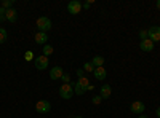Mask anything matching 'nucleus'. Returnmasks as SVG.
Wrapping results in <instances>:
<instances>
[{
	"mask_svg": "<svg viewBox=\"0 0 160 118\" xmlns=\"http://www.w3.org/2000/svg\"><path fill=\"white\" fill-rule=\"evenodd\" d=\"M131 112L133 113H136V115H142L144 110H146V106H144V102L141 101H135V102H131V106H130Z\"/></svg>",
	"mask_w": 160,
	"mask_h": 118,
	"instance_id": "nucleus-6",
	"label": "nucleus"
},
{
	"mask_svg": "<svg viewBox=\"0 0 160 118\" xmlns=\"http://www.w3.org/2000/svg\"><path fill=\"white\" fill-rule=\"evenodd\" d=\"M148 35H149V40H152L154 43L160 42V27L158 26H151L148 29Z\"/></svg>",
	"mask_w": 160,
	"mask_h": 118,
	"instance_id": "nucleus-5",
	"label": "nucleus"
},
{
	"mask_svg": "<svg viewBox=\"0 0 160 118\" xmlns=\"http://www.w3.org/2000/svg\"><path fill=\"white\" fill-rule=\"evenodd\" d=\"M139 37L142 38V40H146V38H149V35H148V31H146V29L139 31Z\"/></svg>",
	"mask_w": 160,
	"mask_h": 118,
	"instance_id": "nucleus-22",
	"label": "nucleus"
},
{
	"mask_svg": "<svg viewBox=\"0 0 160 118\" xmlns=\"http://www.w3.org/2000/svg\"><path fill=\"white\" fill-rule=\"evenodd\" d=\"M93 89H95V86H93V85H91V83H90V86H88V88H87V91H93Z\"/></svg>",
	"mask_w": 160,
	"mask_h": 118,
	"instance_id": "nucleus-27",
	"label": "nucleus"
},
{
	"mask_svg": "<svg viewBox=\"0 0 160 118\" xmlns=\"http://www.w3.org/2000/svg\"><path fill=\"white\" fill-rule=\"evenodd\" d=\"M35 26H37V29H38V32H48L50 29H51V19L50 18H47V16H42V18H38L37 19V22H35Z\"/></svg>",
	"mask_w": 160,
	"mask_h": 118,
	"instance_id": "nucleus-1",
	"label": "nucleus"
},
{
	"mask_svg": "<svg viewBox=\"0 0 160 118\" xmlns=\"http://www.w3.org/2000/svg\"><path fill=\"white\" fill-rule=\"evenodd\" d=\"M155 113H157V116L160 118V107H157V110H155Z\"/></svg>",
	"mask_w": 160,
	"mask_h": 118,
	"instance_id": "nucleus-28",
	"label": "nucleus"
},
{
	"mask_svg": "<svg viewBox=\"0 0 160 118\" xmlns=\"http://www.w3.org/2000/svg\"><path fill=\"white\" fill-rule=\"evenodd\" d=\"M138 118H148V116H146V115H139Z\"/></svg>",
	"mask_w": 160,
	"mask_h": 118,
	"instance_id": "nucleus-30",
	"label": "nucleus"
},
{
	"mask_svg": "<svg viewBox=\"0 0 160 118\" xmlns=\"http://www.w3.org/2000/svg\"><path fill=\"white\" fill-rule=\"evenodd\" d=\"M2 8H5V10L13 8V0H3V2H2Z\"/></svg>",
	"mask_w": 160,
	"mask_h": 118,
	"instance_id": "nucleus-19",
	"label": "nucleus"
},
{
	"mask_svg": "<svg viewBox=\"0 0 160 118\" xmlns=\"http://www.w3.org/2000/svg\"><path fill=\"white\" fill-rule=\"evenodd\" d=\"M64 75V70L59 67V65H56V67H53L50 70V78L53 82H56V80H61V77Z\"/></svg>",
	"mask_w": 160,
	"mask_h": 118,
	"instance_id": "nucleus-8",
	"label": "nucleus"
},
{
	"mask_svg": "<svg viewBox=\"0 0 160 118\" xmlns=\"http://www.w3.org/2000/svg\"><path fill=\"white\" fill-rule=\"evenodd\" d=\"M53 51H55V50H53V46H51V45H45V46H43V50H42V54L48 58L50 54H53Z\"/></svg>",
	"mask_w": 160,
	"mask_h": 118,
	"instance_id": "nucleus-16",
	"label": "nucleus"
},
{
	"mask_svg": "<svg viewBox=\"0 0 160 118\" xmlns=\"http://www.w3.org/2000/svg\"><path fill=\"white\" fill-rule=\"evenodd\" d=\"M91 64L95 65V69H96V67H102L104 58H102V56H95V58H93V61H91Z\"/></svg>",
	"mask_w": 160,
	"mask_h": 118,
	"instance_id": "nucleus-14",
	"label": "nucleus"
},
{
	"mask_svg": "<svg viewBox=\"0 0 160 118\" xmlns=\"http://www.w3.org/2000/svg\"><path fill=\"white\" fill-rule=\"evenodd\" d=\"M5 19L10 21V22H16V19H18V11H16L15 8L7 10V16H5Z\"/></svg>",
	"mask_w": 160,
	"mask_h": 118,
	"instance_id": "nucleus-12",
	"label": "nucleus"
},
{
	"mask_svg": "<svg viewBox=\"0 0 160 118\" xmlns=\"http://www.w3.org/2000/svg\"><path fill=\"white\" fill-rule=\"evenodd\" d=\"M85 72H95V65L91 64V61H88V62H85L83 64V67H82Z\"/></svg>",
	"mask_w": 160,
	"mask_h": 118,
	"instance_id": "nucleus-17",
	"label": "nucleus"
},
{
	"mask_svg": "<svg viewBox=\"0 0 160 118\" xmlns=\"http://www.w3.org/2000/svg\"><path fill=\"white\" fill-rule=\"evenodd\" d=\"M111 94H112V88H111L109 85H102L101 89H99V96H101V99H109Z\"/></svg>",
	"mask_w": 160,
	"mask_h": 118,
	"instance_id": "nucleus-9",
	"label": "nucleus"
},
{
	"mask_svg": "<svg viewBox=\"0 0 160 118\" xmlns=\"http://www.w3.org/2000/svg\"><path fill=\"white\" fill-rule=\"evenodd\" d=\"M101 101H102V99H101V96H95V97H93V101H91V102L95 104V106H99V104H101Z\"/></svg>",
	"mask_w": 160,
	"mask_h": 118,
	"instance_id": "nucleus-24",
	"label": "nucleus"
},
{
	"mask_svg": "<svg viewBox=\"0 0 160 118\" xmlns=\"http://www.w3.org/2000/svg\"><path fill=\"white\" fill-rule=\"evenodd\" d=\"M7 37H8L7 31H5L3 27H0V43H5V42H7Z\"/></svg>",
	"mask_w": 160,
	"mask_h": 118,
	"instance_id": "nucleus-18",
	"label": "nucleus"
},
{
	"mask_svg": "<svg viewBox=\"0 0 160 118\" xmlns=\"http://www.w3.org/2000/svg\"><path fill=\"white\" fill-rule=\"evenodd\" d=\"M77 85L87 89V88L90 86V80H88V77H82V78H78V80H77Z\"/></svg>",
	"mask_w": 160,
	"mask_h": 118,
	"instance_id": "nucleus-15",
	"label": "nucleus"
},
{
	"mask_svg": "<svg viewBox=\"0 0 160 118\" xmlns=\"http://www.w3.org/2000/svg\"><path fill=\"white\" fill-rule=\"evenodd\" d=\"M157 10H160V0H157Z\"/></svg>",
	"mask_w": 160,
	"mask_h": 118,
	"instance_id": "nucleus-29",
	"label": "nucleus"
},
{
	"mask_svg": "<svg viewBox=\"0 0 160 118\" xmlns=\"http://www.w3.org/2000/svg\"><path fill=\"white\" fill-rule=\"evenodd\" d=\"M93 75H95L96 80H104L106 75H108V72H106V69H104V67H96V69H95V72H93Z\"/></svg>",
	"mask_w": 160,
	"mask_h": 118,
	"instance_id": "nucleus-13",
	"label": "nucleus"
},
{
	"mask_svg": "<svg viewBox=\"0 0 160 118\" xmlns=\"http://www.w3.org/2000/svg\"><path fill=\"white\" fill-rule=\"evenodd\" d=\"M34 64H35V69H37V70H45V69L48 67L50 61H48V58H47V56L40 54V56H37V58L34 59Z\"/></svg>",
	"mask_w": 160,
	"mask_h": 118,
	"instance_id": "nucleus-3",
	"label": "nucleus"
},
{
	"mask_svg": "<svg viewBox=\"0 0 160 118\" xmlns=\"http://www.w3.org/2000/svg\"><path fill=\"white\" fill-rule=\"evenodd\" d=\"M61 82H62V85L69 83V82H71V77H69V73H64V75L61 77Z\"/></svg>",
	"mask_w": 160,
	"mask_h": 118,
	"instance_id": "nucleus-21",
	"label": "nucleus"
},
{
	"mask_svg": "<svg viewBox=\"0 0 160 118\" xmlns=\"http://www.w3.org/2000/svg\"><path fill=\"white\" fill-rule=\"evenodd\" d=\"M139 48L142 50V51H154V42L152 40H149V38H146V40H141V43H139Z\"/></svg>",
	"mask_w": 160,
	"mask_h": 118,
	"instance_id": "nucleus-10",
	"label": "nucleus"
},
{
	"mask_svg": "<svg viewBox=\"0 0 160 118\" xmlns=\"http://www.w3.org/2000/svg\"><path fill=\"white\" fill-rule=\"evenodd\" d=\"M82 10H83L82 3H80L78 0H72V2H69V5H68V11L71 13V15H78Z\"/></svg>",
	"mask_w": 160,
	"mask_h": 118,
	"instance_id": "nucleus-7",
	"label": "nucleus"
},
{
	"mask_svg": "<svg viewBox=\"0 0 160 118\" xmlns=\"http://www.w3.org/2000/svg\"><path fill=\"white\" fill-rule=\"evenodd\" d=\"M5 16H7V10L0 7V21H3V19H5Z\"/></svg>",
	"mask_w": 160,
	"mask_h": 118,
	"instance_id": "nucleus-23",
	"label": "nucleus"
},
{
	"mask_svg": "<svg viewBox=\"0 0 160 118\" xmlns=\"http://www.w3.org/2000/svg\"><path fill=\"white\" fill-rule=\"evenodd\" d=\"M59 96H61V99H64V101H69V99L74 96V86L69 85V83L62 85V86L59 88Z\"/></svg>",
	"mask_w": 160,
	"mask_h": 118,
	"instance_id": "nucleus-2",
	"label": "nucleus"
},
{
	"mask_svg": "<svg viewBox=\"0 0 160 118\" xmlns=\"http://www.w3.org/2000/svg\"><path fill=\"white\" fill-rule=\"evenodd\" d=\"M77 75H78V78L85 77V70H83V69H77Z\"/></svg>",
	"mask_w": 160,
	"mask_h": 118,
	"instance_id": "nucleus-26",
	"label": "nucleus"
},
{
	"mask_svg": "<svg viewBox=\"0 0 160 118\" xmlns=\"http://www.w3.org/2000/svg\"><path fill=\"white\" fill-rule=\"evenodd\" d=\"M34 38H35V43H37V45H45V43L48 42V35H47L45 32H37Z\"/></svg>",
	"mask_w": 160,
	"mask_h": 118,
	"instance_id": "nucleus-11",
	"label": "nucleus"
},
{
	"mask_svg": "<svg viewBox=\"0 0 160 118\" xmlns=\"http://www.w3.org/2000/svg\"><path fill=\"white\" fill-rule=\"evenodd\" d=\"M35 110H37L38 113H48V112L51 110V104H50L48 101L42 99V101H38V102L35 104Z\"/></svg>",
	"mask_w": 160,
	"mask_h": 118,
	"instance_id": "nucleus-4",
	"label": "nucleus"
},
{
	"mask_svg": "<svg viewBox=\"0 0 160 118\" xmlns=\"http://www.w3.org/2000/svg\"><path fill=\"white\" fill-rule=\"evenodd\" d=\"M24 59H26V61H32V59H35V58H34V53H32V51H26Z\"/></svg>",
	"mask_w": 160,
	"mask_h": 118,
	"instance_id": "nucleus-20",
	"label": "nucleus"
},
{
	"mask_svg": "<svg viewBox=\"0 0 160 118\" xmlns=\"http://www.w3.org/2000/svg\"><path fill=\"white\" fill-rule=\"evenodd\" d=\"M91 3H93V0H88L87 3H83V5H82V8H83V10H88V8L91 7Z\"/></svg>",
	"mask_w": 160,
	"mask_h": 118,
	"instance_id": "nucleus-25",
	"label": "nucleus"
},
{
	"mask_svg": "<svg viewBox=\"0 0 160 118\" xmlns=\"http://www.w3.org/2000/svg\"><path fill=\"white\" fill-rule=\"evenodd\" d=\"M71 118H83V116H71Z\"/></svg>",
	"mask_w": 160,
	"mask_h": 118,
	"instance_id": "nucleus-31",
	"label": "nucleus"
}]
</instances>
